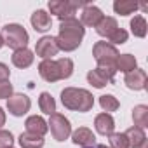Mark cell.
Listing matches in <instances>:
<instances>
[{
    "label": "cell",
    "mask_w": 148,
    "mask_h": 148,
    "mask_svg": "<svg viewBox=\"0 0 148 148\" xmlns=\"http://www.w3.org/2000/svg\"><path fill=\"white\" fill-rule=\"evenodd\" d=\"M86 28L82 26V23L77 18H71V19H64L59 23V35L54 37L58 49L64 51V52H71L79 49V45L82 44Z\"/></svg>",
    "instance_id": "obj_1"
},
{
    "label": "cell",
    "mask_w": 148,
    "mask_h": 148,
    "mask_svg": "<svg viewBox=\"0 0 148 148\" xmlns=\"http://www.w3.org/2000/svg\"><path fill=\"white\" fill-rule=\"evenodd\" d=\"M61 103L64 108L73 110V112H91L94 106V98L89 91L86 89H77V87H66L61 92Z\"/></svg>",
    "instance_id": "obj_2"
},
{
    "label": "cell",
    "mask_w": 148,
    "mask_h": 148,
    "mask_svg": "<svg viewBox=\"0 0 148 148\" xmlns=\"http://www.w3.org/2000/svg\"><path fill=\"white\" fill-rule=\"evenodd\" d=\"M2 38H4V45L11 47L12 51H19V49H25L26 44H28V32L18 25V23H9L2 28Z\"/></svg>",
    "instance_id": "obj_3"
},
{
    "label": "cell",
    "mask_w": 148,
    "mask_h": 148,
    "mask_svg": "<svg viewBox=\"0 0 148 148\" xmlns=\"http://www.w3.org/2000/svg\"><path fill=\"white\" fill-rule=\"evenodd\" d=\"M92 56L98 63V66H105V68H115L117 58H119V51L115 49V45L108 44V42H96L92 47Z\"/></svg>",
    "instance_id": "obj_4"
},
{
    "label": "cell",
    "mask_w": 148,
    "mask_h": 148,
    "mask_svg": "<svg viewBox=\"0 0 148 148\" xmlns=\"http://www.w3.org/2000/svg\"><path fill=\"white\" fill-rule=\"evenodd\" d=\"M49 122H47V127H51V132H52V138L56 141H64L71 136V125H70V120L61 115V113H52L49 115Z\"/></svg>",
    "instance_id": "obj_5"
},
{
    "label": "cell",
    "mask_w": 148,
    "mask_h": 148,
    "mask_svg": "<svg viewBox=\"0 0 148 148\" xmlns=\"http://www.w3.org/2000/svg\"><path fill=\"white\" fill-rule=\"evenodd\" d=\"M115 68H105V66H98L94 70H91L87 73V82L91 86H94L96 89H101L105 86H110L115 82Z\"/></svg>",
    "instance_id": "obj_6"
},
{
    "label": "cell",
    "mask_w": 148,
    "mask_h": 148,
    "mask_svg": "<svg viewBox=\"0 0 148 148\" xmlns=\"http://www.w3.org/2000/svg\"><path fill=\"white\" fill-rule=\"evenodd\" d=\"M79 7H86V5H82L79 2H68V0H52V2H49L51 14L58 16L61 21L75 18V12Z\"/></svg>",
    "instance_id": "obj_7"
},
{
    "label": "cell",
    "mask_w": 148,
    "mask_h": 148,
    "mask_svg": "<svg viewBox=\"0 0 148 148\" xmlns=\"http://www.w3.org/2000/svg\"><path fill=\"white\" fill-rule=\"evenodd\" d=\"M30 106H32V101L26 94H12L7 99V110L14 117H23L25 113L30 112Z\"/></svg>",
    "instance_id": "obj_8"
},
{
    "label": "cell",
    "mask_w": 148,
    "mask_h": 148,
    "mask_svg": "<svg viewBox=\"0 0 148 148\" xmlns=\"http://www.w3.org/2000/svg\"><path fill=\"white\" fill-rule=\"evenodd\" d=\"M35 52L37 56H40L42 59H52L59 49H58V44H56V38L54 37H42L40 40H37V45H35Z\"/></svg>",
    "instance_id": "obj_9"
},
{
    "label": "cell",
    "mask_w": 148,
    "mask_h": 148,
    "mask_svg": "<svg viewBox=\"0 0 148 148\" xmlns=\"http://www.w3.org/2000/svg\"><path fill=\"white\" fill-rule=\"evenodd\" d=\"M125 86L131 89V91H141L146 87V82H148V77H146V71L141 70V68H136L129 73H125V79H124Z\"/></svg>",
    "instance_id": "obj_10"
},
{
    "label": "cell",
    "mask_w": 148,
    "mask_h": 148,
    "mask_svg": "<svg viewBox=\"0 0 148 148\" xmlns=\"http://www.w3.org/2000/svg\"><path fill=\"white\" fill-rule=\"evenodd\" d=\"M38 73H40V77L45 82H58V80H61L56 59H42V63L38 64Z\"/></svg>",
    "instance_id": "obj_11"
},
{
    "label": "cell",
    "mask_w": 148,
    "mask_h": 148,
    "mask_svg": "<svg viewBox=\"0 0 148 148\" xmlns=\"http://www.w3.org/2000/svg\"><path fill=\"white\" fill-rule=\"evenodd\" d=\"M71 139H73L75 145H79L82 148H92L96 145V136L87 127H79L77 131H73L71 132Z\"/></svg>",
    "instance_id": "obj_12"
},
{
    "label": "cell",
    "mask_w": 148,
    "mask_h": 148,
    "mask_svg": "<svg viewBox=\"0 0 148 148\" xmlns=\"http://www.w3.org/2000/svg\"><path fill=\"white\" fill-rule=\"evenodd\" d=\"M101 19H103V12H101V9H98L96 5H86V7L82 9V18H80L82 26L96 28Z\"/></svg>",
    "instance_id": "obj_13"
},
{
    "label": "cell",
    "mask_w": 148,
    "mask_h": 148,
    "mask_svg": "<svg viewBox=\"0 0 148 148\" xmlns=\"http://www.w3.org/2000/svg\"><path fill=\"white\" fill-rule=\"evenodd\" d=\"M94 127L99 134L103 136H110L113 134V129H115V120L110 113H99L96 119H94Z\"/></svg>",
    "instance_id": "obj_14"
},
{
    "label": "cell",
    "mask_w": 148,
    "mask_h": 148,
    "mask_svg": "<svg viewBox=\"0 0 148 148\" xmlns=\"http://www.w3.org/2000/svg\"><path fill=\"white\" fill-rule=\"evenodd\" d=\"M25 125H26V132L37 134V136H44V134L49 131L47 122H45L42 117H38V115H32V117H28L26 122H25Z\"/></svg>",
    "instance_id": "obj_15"
},
{
    "label": "cell",
    "mask_w": 148,
    "mask_h": 148,
    "mask_svg": "<svg viewBox=\"0 0 148 148\" xmlns=\"http://www.w3.org/2000/svg\"><path fill=\"white\" fill-rule=\"evenodd\" d=\"M12 64L16 66V68H28L32 63H33V59H35V56H33V52L30 51V49H19V51H14V54H12Z\"/></svg>",
    "instance_id": "obj_16"
},
{
    "label": "cell",
    "mask_w": 148,
    "mask_h": 148,
    "mask_svg": "<svg viewBox=\"0 0 148 148\" xmlns=\"http://www.w3.org/2000/svg\"><path fill=\"white\" fill-rule=\"evenodd\" d=\"M32 26L37 30V32H47L49 28H51V16L45 12V11H42V9H38V11H35L33 14H32Z\"/></svg>",
    "instance_id": "obj_17"
},
{
    "label": "cell",
    "mask_w": 148,
    "mask_h": 148,
    "mask_svg": "<svg viewBox=\"0 0 148 148\" xmlns=\"http://www.w3.org/2000/svg\"><path fill=\"white\" fill-rule=\"evenodd\" d=\"M125 138H127V141H129V146H132V148H141L148 139H146V136H145V131L143 129H139V127H131V129H127L125 132Z\"/></svg>",
    "instance_id": "obj_18"
},
{
    "label": "cell",
    "mask_w": 148,
    "mask_h": 148,
    "mask_svg": "<svg viewBox=\"0 0 148 148\" xmlns=\"http://www.w3.org/2000/svg\"><path fill=\"white\" fill-rule=\"evenodd\" d=\"M132 122H134V127H139V129L148 127V106H145V105L134 106L132 108Z\"/></svg>",
    "instance_id": "obj_19"
},
{
    "label": "cell",
    "mask_w": 148,
    "mask_h": 148,
    "mask_svg": "<svg viewBox=\"0 0 148 148\" xmlns=\"http://www.w3.org/2000/svg\"><path fill=\"white\" fill-rule=\"evenodd\" d=\"M18 141L21 148H42L44 146V136H37L32 132H23Z\"/></svg>",
    "instance_id": "obj_20"
},
{
    "label": "cell",
    "mask_w": 148,
    "mask_h": 148,
    "mask_svg": "<svg viewBox=\"0 0 148 148\" xmlns=\"http://www.w3.org/2000/svg\"><path fill=\"white\" fill-rule=\"evenodd\" d=\"M119 28V25H117V21H115V18H110V16H103V19L98 23V26H96V32H98V35H101V37H110L115 30Z\"/></svg>",
    "instance_id": "obj_21"
},
{
    "label": "cell",
    "mask_w": 148,
    "mask_h": 148,
    "mask_svg": "<svg viewBox=\"0 0 148 148\" xmlns=\"http://www.w3.org/2000/svg\"><path fill=\"white\" fill-rule=\"evenodd\" d=\"M115 70H120L124 73L136 70V58L132 54H119L117 63H115Z\"/></svg>",
    "instance_id": "obj_22"
},
{
    "label": "cell",
    "mask_w": 148,
    "mask_h": 148,
    "mask_svg": "<svg viewBox=\"0 0 148 148\" xmlns=\"http://www.w3.org/2000/svg\"><path fill=\"white\" fill-rule=\"evenodd\" d=\"M139 5L136 2H132V0H117V2L113 4V11L120 16H129L132 14Z\"/></svg>",
    "instance_id": "obj_23"
},
{
    "label": "cell",
    "mask_w": 148,
    "mask_h": 148,
    "mask_svg": "<svg viewBox=\"0 0 148 148\" xmlns=\"http://www.w3.org/2000/svg\"><path fill=\"white\" fill-rule=\"evenodd\" d=\"M146 30H148V26H146V21H145L143 16L138 14L131 19V32H132L134 37H139V38L146 37Z\"/></svg>",
    "instance_id": "obj_24"
},
{
    "label": "cell",
    "mask_w": 148,
    "mask_h": 148,
    "mask_svg": "<svg viewBox=\"0 0 148 148\" xmlns=\"http://www.w3.org/2000/svg\"><path fill=\"white\" fill-rule=\"evenodd\" d=\"M38 106H40V110H42L45 115L56 113V101H54V98H52L49 92H42V94H40V98H38Z\"/></svg>",
    "instance_id": "obj_25"
},
{
    "label": "cell",
    "mask_w": 148,
    "mask_h": 148,
    "mask_svg": "<svg viewBox=\"0 0 148 148\" xmlns=\"http://www.w3.org/2000/svg\"><path fill=\"white\" fill-rule=\"evenodd\" d=\"M56 63H58V68H59L61 80L70 79L71 73H73V61L70 58H59V59H56Z\"/></svg>",
    "instance_id": "obj_26"
},
{
    "label": "cell",
    "mask_w": 148,
    "mask_h": 148,
    "mask_svg": "<svg viewBox=\"0 0 148 148\" xmlns=\"http://www.w3.org/2000/svg\"><path fill=\"white\" fill-rule=\"evenodd\" d=\"M99 106L105 110V113H110V112H115V110H119V99L115 98V96H112V94H103V96H99Z\"/></svg>",
    "instance_id": "obj_27"
},
{
    "label": "cell",
    "mask_w": 148,
    "mask_h": 148,
    "mask_svg": "<svg viewBox=\"0 0 148 148\" xmlns=\"http://www.w3.org/2000/svg\"><path fill=\"white\" fill-rule=\"evenodd\" d=\"M110 148H131V146L124 132H113L110 134Z\"/></svg>",
    "instance_id": "obj_28"
},
{
    "label": "cell",
    "mask_w": 148,
    "mask_h": 148,
    "mask_svg": "<svg viewBox=\"0 0 148 148\" xmlns=\"http://www.w3.org/2000/svg\"><path fill=\"white\" fill-rule=\"evenodd\" d=\"M127 37H129V35H127V32H125L124 28H117V30L108 37V40H110L108 44H112V45H115V44H125V42H127Z\"/></svg>",
    "instance_id": "obj_29"
},
{
    "label": "cell",
    "mask_w": 148,
    "mask_h": 148,
    "mask_svg": "<svg viewBox=\"0 0 148 148\" xmlns=\"http://www.w3.org/2000/svg\"><path fill=\"white\" fill-rule=\"evenodd\" d=\"M14 143V136L11 131H4L0 129V148H11Z\"/></svg>",
    "instance_id": "obj_30"
},
{
    "label": "cell",
    "mask_w": 148,
    "mask_h": 148,
    "mask_svg": "<svg viewBox=\"0 0 148 148\" xmlns=\"http://www.w3.org/2000/svg\"><path fill=\"white\" fill-rule=\"evenodd\" d=\"M12 96V84L9 80H2L0 82V99H9Z\"/></svg>",
    "instance_id": "obj_31"
},
{
    "label": "cell",
    "mask_w": 148,
    "mask_h": 148,
    "mask_svg": "<svg viewBox=\"0 0 148 148\" xmlns=\"http://www.w3.org/2000/svg\"><path fill=\"white\" fill-rule=\"evenodd\" d=\"M9 75H11L9 66L4 64V63H0V82H2V80H9Z\"/></svg>",
    "instance_id": "obj_32"
},
{
    "label": "cell",
    "mask_w": 148,
    "mask_h": 148,
    "mask_svg": "<svg viewBox=\"0 0 148 148\" xmlns=\"http://www.w3.org/2000/svg\"><path fill=\"white\" fill-rule=\"evenodd\" d=\"M4 124H5V112L0 108V127H2Z\"/></svg>",
    "instance_id": "obj_33"
},
{
    "label": "cell",
    "mask_w": 148,
    "mask_h": 148,
    "mask_svg": "<svg viewBox=\"0 0 148 148\" xmlns=\"http://www.w3.org/2000/svg\"><path fill=\"white\" fill-rule=\"evenodd\" d=\"M4 47V38H2V35H0V49Z\"/></svg>",
    "instance_id": "obj_34"
},
{
    "label": "cell",
    "mask_w": 148,
    "mask_h": 148,
    "mask_svg": "<svg viewBox=\"0 0 148 148\" xmlns=\"http://www.w3.org/2000/svg\"><path fill=\"white\" fill-rule=\"evenodd\" d=\"M94 148H108L106 145H98V146H94Z\"/></svg>",
    "instance_id": "obj_35"
},
{
    "label": "cell",
    "mask_w": 148,
    "mask_h": 148,
    "mask_svg": "<svg viewBox=\"0 0 148 148\" xmlns=\"http://www.w3.org/2000/svg\"><path fill=\"white\" fill-rule=\"evenodd\" d=\"M11 148H12V146H11Z\"/></svg>",
    "instance_id": "obj_36"
}]
</instances>
